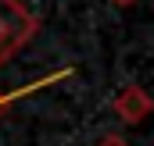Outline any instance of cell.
<instances>
[{
	"label": "cell",
	"mask_w": 154,
	"mask_h": 146,
	"mask_svg": "<svg viewBox=\"0 0 154 146\" xmlns=\"http://www.w3.org/2000/svg\"><path fill=\"white\" fill-rule=\"evenodd\" d=\"M36 32V18H29V11L18 0H0V64Z\"/></svg>",
	"instance_id": "1"
},
{
	"label": "cell",
	"mask_w": 154,
	"mask_h": 146,
	"mask_svg": "<svg viewBox=\"0 0 154 146\" xmlns=\"http://www.w3.org/2000/svg\"><path fill=\"white\" fill-rule=\"evenodd\" d=\"M97 146H125V139H122V136H104Z\"/></svg>",
	"instance_id": "4"
},
{
	"label": "cell",
	"mask_w": 154,
	"mask_h": 146,
	"mask_svg": "<svg viewBox=\"0 0 154 146\" xmlns=\"http://www.w3.org/2000/svg\"><path fill=\"white\" fill-rule=\"evenodd\" d=\"M111 4H118V7H129V4H136V0H111Z\"/></svg>",
	"instance_id": "5"
},
{
	"label": "cell",
	"mask_w": 154,
	"mask_h": 146,
	"mask_svg": "<svg viewBox=\"0 0 154 146\" xmlns=\"http://www.w3.org/2000/svg\"><path fill=\"white\" fill-rule=\"evenodd\" d=\"M115 110L125 118V121H140V118H147V110H151V100H147V93L143 89H125V93H118L115 100Z\"/></svg>",
	"instance_id": "2"
},
{
	"label": "cell",
	"mask_w": 154,
	"mask_h": 146,
	"mask_svg": "<svg viewBox=\"0 0 154 146\" xmlns=\"http://www.w3.org/2000/svg\"><path fill=\"white\" fill-rule=\"evenodd\" d=\"M25 93H29V89H22V93H11V96H7V93H0V110L7 107V104H14L18 96H25Z\"/></svg>",
	"instance_id": "3"
}]
</instances>
